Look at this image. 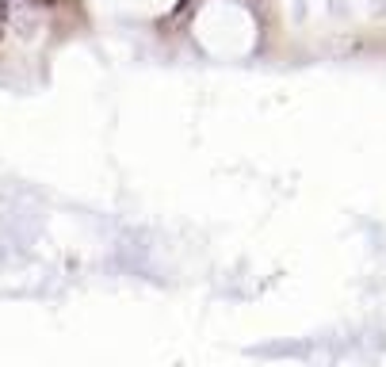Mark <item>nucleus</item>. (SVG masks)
<instances>
[{
	"instance_id": "1",
	"label": "nucleus",
	"mask_w": 386,
	"mask_h": 367,
	"mask_svg": "<svg viewBox=\"0 0 386 367\" xmlns=\"http://www.w3.org/2000/svg\"><path fill=\"white\" fill-rule=\"evenodd\" d=\"M4 20H8V0H0V35H4Z\"/></svg>"
}]
</instances>
